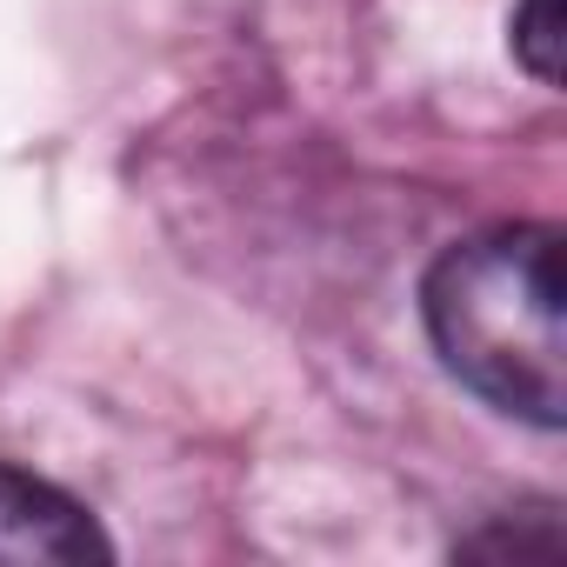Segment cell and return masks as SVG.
Wrapping results in <instances>:
<instances>
[{"label": "cell", "mask_w": 567, "mask_h": 567, "mask_svg": "<svg viewBox=\"0 0 567 567\" xmlns=\"http://www.w3.org/2000/svg\"><path fill=\"white\" fill-rule=\"evenodd\" d=\"M107 554H114L107 534L94 527V514L74 494L0 461V560L8 567H81Z\"/></svg>", "instance_id": "cell-2"}, {"label": "cell", "mask_w": 567, "mask_h": 567, "mask_svg": "<svg viewBox=\"0 0 567 567\" xmlns=\"http://www.w3.org/2000/svg\"><path fill=\"white\" fill-rule=\"evenodd\" d=\"M514 61L540 81V87H554L560 81V0H520L514 8Z\"/></svg>", "instance_id": "cell-3"}, {"label": "cell", "mask_w": 567, "mask_h": 567, "mask_svg": "<svg viewBox=\"0 0 567 567\" xmlns=\"http://www.w3.org/2000/svg\"><path fill=\"white\" fill-rule=\"evenodd\" d=\"M427 341L487 408L554 434L567 414L560 334V227H487L454 240L421 288Z\"/></svg>", "instance_id": "cell-1"}]
</instances>
